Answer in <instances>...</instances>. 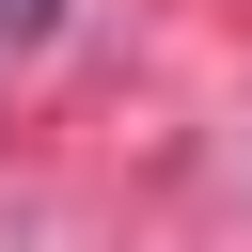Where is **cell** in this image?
Segmentation results:
<instances>
[{
    "label": "cell",
    "instance_id": "1",
    "mask_svg": "<svg viewBox=\"0 0 252 252\" xmlns=\"http://www.w3.org/2000/svg\"><path fill=\"white\" fill-rule=\"evenodd\" d=\"M47 16H63V0H0V47H16V32H47Z\"/></svg>",
    "mask_w": 252,
    "mask_h": 252
}]
</instances>
